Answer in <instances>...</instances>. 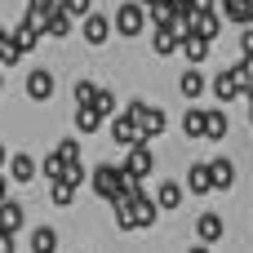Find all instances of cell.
<instances>
[{
  "label": "cell",
  "instance_id": "cell-1",
  "mask_svg": "<svg viewBox=\"0 0 253 253\" xmlns=\"http://www.w3.org/2000/svg\"><path fill=\"white\" fill-rule=\"evenodd\" d=\"M89 182H93V196H102V200L111 205V200H120V196H125L129 173H125V165H98V169L89 173Z\"/></svg>",
  "mask_w": 253,
  "mask_h": 253
},
{
  "label": "cell",
  "instance_id": "cell-2",
  "mask_svg": "<svg viewBox=\"0 0 253 253\" xmlns=\"http://www.w3.org/2000/svg\"><path fill=\"white\" fill-rule=\"evenodd\" d=\"M147 22H151V18H147V4H142V0H125V4L111 13V27H116L125 40H133V36H138Z\"/></svg>",
  "mask_w": 253,
  "mask_h": 253
},
{
  "label": "cell",
  "instance_id": "cell-3",
  "mask_svg": "<svg viewBox=\"0 0 253 253\" xmlns=\"http://www.w3.org/2000/svg\"><path fill=\"white\" fill-rule=\"evenodd\" d=\"M9 36H13V44H18L22 58L36 53V44H40V36H44V13H31V9H27V18H18V27H13Z\"/></svg>",
  "mask_w": 253,
  "mask_h": 253
},
{
  "label": "cell",
  "instance_id": "cell-4",
  "mask_svg": "<svg viewBox=\"0 0 253 253\" xmlns=\"http://www.w3.org/2000/svg\"><path fill=\"white\" fill-rule=\"evenodd\" d=\"M125 116L129 120H138V129H142V138L151 142L156 133H165V107H147V102H125Z\"/></svg>",
  "mask_w": 253,
  "mask_h": 253
},
{
  "label": "cell",
  "instance_id": "cell-5",
  "mask_svg": "<svg viewBox=\"0 0 253 253\" xmlns=\"http://www.w3.org/2000/svg\"><path fill=\"white\" fill-rule=\"evenodd\" d=\"M111 138H116V147H125V151L147 142V138H142V129H138V120H129L125 111H116V116H111Z\"/></svg>",
  "mask_w": 253,
  "mask_h": 253
},
{
  "label": "cell",
  "instance_id": "cell-6",
  "mask_svg": "<svg viewBox=\"0 0 253 253\" xmlns=\"http://www.w3.org/2000/svg\"><path fill=\"white\" fill-rule=\"evenodd\" d=\"M209 44H213V40H205V36H196L191 27H187V31H178V53H182V58H187L191 67H200V62L209 58Z\"/></svg>",
  "mask_w": 253,
  "mask_h": 253
},
{
  "label": "cell",
  "instance_id": "cell-7",
  "mask_svg": "<svg viewBox=\"0 0 253 253\" xmlns=\"http://www.w3.org/2000/svg\"><path fill=\"white\" fill-rule=\"evenodd\" d=\"M209 89H213V98H218V102H236V98L245 93V76H240V71L231 67V71L213 76V80H209Z\"/></svg>",
  "mask_w": 253,
  "mask_h": 253
},
{
  "label": "cell",
  "instance_id": "cell-8",
  "mask_svg": "<svg viewBox=\"0 0 253 253\" xmlns=\"http://www.w3.org/2000/svg\"><path fill=\"white\" fill-rule=\"evenodd\" d=\"M151 169H156V156H151V147L142 142V147H129V156H125V173L129 178H151Z\"/></svg>",
  "mask_w": 253,
  "mask_h": 253
},
{
  "label": "cell",
  "instance_id": "cell-9",
  "mask_svg": "<svg viewBox=\"0 0 253 253\" xmlns=\"http://www.w3.org/2000/svg\"><path fill=\"white\" fill-rule=\"evenodd\" d=\"M129 200H133V231H147V227L160 218V205H156V196L138 191V196H129Z\"/></svg>",
  "mask_w": 253,
  "mask_h": 253
},
{
  "label": "cell",
  "instance_id": "cell-10",
  "mask_svg": "<svg viewBox=\"0 0 253 253\" xmlns=\"http://www.w3.org/2000/svg\"><path fill=\"white\" fill-rule=\"evenodd\" d=\"M116 27H111V18H102V13H84V22H80V36L89 40V44H107V36H111Z\"/></svg>",
  "mask_w": 253,
  "mask_h": 253
},
{
  "label": "cell",
  "instance_id": "cell-11",
  "mask_svg": "<svg viewBox=\"0 0 253 253\" xmlns=\"http://www.w3.org/2000/svg\"><path fill=\"white\" fill-rule=\"evenodd\" d=\"M27 98H31V102H49V98H53V71L36 67V71L27 76Z\"/></svg>",
  "mask_w": 253,
  "mask_h": 253
},
{
  "label": "cell",
  "instance_id": "cell-12",
  "mask_svg": "<svg viewBox=\"0 0 253 253\" xmlns=\"http://www.w3.org/2000/svg\"><path fill=\"white\" fill-rule=\"evenodd\" d=\"M187 191H191V196H209V191H213V173H209V160H196V165L187 169Z\"/></svg>",
  "mask_w": 253,
  "mask_h": 253
},
{
  "label": "cell",
  "instance_id": "cell-13",
  "mask_svg": "<svg viewBox=\"0 0 253 253\" xmlns=\"http://www.w3.org/2000/svg\"><path fill=\"white\" fill-rule=\"evenodd\" d=\"M222 240V218L218 213H200L196 218V245H218Z\"/></svg>",
  "mask_w": 253,
  "mask_h": 253
},
{
  "label": "cell",
  "instance_id": "cell-14",
  "mask_svg": "<svg viewBox=\"0 0 253 253\" xmlns=\"http://www.w3.org/2000/svg\"><path fill=\"white\" fill-rule=\"evenodd\" d=\"M191 31H196V36H205V40H218V31H222V18H218L213 9H196V18H191Z\"/></svg>",
  "mask_w": 253,
  "mask_h": 253
},
{
  "label": "cell",
  "instance_id": "cell-15",
  "mask_svg": "<svg viewBox=\"0 0 253 253\" xmlns=\"http://www.w3.org/2000/svg\"><path fill=\"white\" fill-rule=\"evenodd\" d=\"M36 173H40V165H36L31 156H22V151H18V156H9V182H18V187H22V182H31Z\"/></svg>",
  "mask_w": 253,
  "mask_h": 253
},
{
  "label": "cell",
  "instance_id": "cell-16",
  "mask_svg": "<svg viewBox=\"0 0 253 253\" xmlns=\"http://www.w3.org/2000/svg\"><path fill=\"white\" fill-rule=\"evenodd\" d=\"M44 36H53V40H62V36H71V13H67L62 4L44 13Z\"/></svg>",
  "mask_w": 253,
  "mask_h": 253
},
{
  "label": "cell",
  "instance_id": "cell-17",
  "mask_svg": "<svg viewBox=\"0 0 253 253\" xmlns=\"http://www.w3.org/2000/svg\"><path fill=\"white\" fill-rule=\"evenodd\" d=\"M151 49H156L160 58L178 53V22H169V27H156V36H151Z\"/></svg>",
  "mask_w": 253,
  "mask_h": 253
},
{
  "label": "cell",
  "instance_id": "cell-18",
  "mask_svg": "<svg viewBox=\"0 0 253 253\" xmlns=\"http://www.w3.org/2000/svg\"><path fill=\"white\" fill-rule=\"evenodd\" d=\"M231 133V116L222 111V107H213L209 116H205V138H213V142H222Z\"/></svg>",
  "mask_w": 253,
  "mask_h": 253
},
{
  "label": "cell",
  "instance_id": "cell-19",
  "mask_svg": "<svg viewBox=\"0 0 253 253\" xmlns=\"http://www.w3.org/2000/svg\"><path fill=\"white\" fill-rule=\"evenodd\" d=\"M209 173H213V191H227V187H236V165H231V160L213 156V160H209Z\"/></svg>",
  "mask_w": 253,
  "mask_h": 253
},
{
  "label": "cell",
  "instance_id": "cell-20",
  "mask_svg": "<svg viewBox=\"0 0 253 253\" xmlns=\"http://www.w3.org/2000/svg\"><path fill=\"white\" fill-rule=\"evenodd\" d=\"M205 89H209V80H205V71H200V67L182 71V80H178V93H182V98H200Z\"/></svg>",
  "mask_w": 253,
  "mask_h": 253
},
{
  "label": "cell",
  "instance_id": "cell-21",
  "mask_svg": "<svg viewBox=\"0 0 253 253\" xmlns=\"http://www.w3.org/2000/svg\"><path fill=\"white\" fill-rule=\"evenodd\" d=\"M182 196H187V191H182V182L165 178V182H160V191H156V205H160V209H178V205H182Z\"/></svg>",
  "mask_w": 253,
  "mask_h": 253
},
{
  "label": "cell",
  "instance_id": "cell-22",
  "mask_svg": "<svg viewBox=\"0 0 253 253\" xmlns=\"http://www.w3.org/2000/svg\"><path fill=\"white\" fill-rule=\"evenodd\" d=\"M22 222H27L22 205H18V200H4V205H0V227H4V231H22Z\"/></svg>",
  "mask_w": 253,
  "mask_h": 253
},
{
  "label": "cell",
  "instance_id": "cell-23",
  "mask_svg": "<svg viewBox=\"0 0 253 253\" xmlns=\"http://www.w3.org/2000/svg\"><path fill=\"white\" fill-rule=\"evenodd\" d=\"M31 253H58V231L53 227H36L31 231Z\"/></svg>",
  "mask_w": 253,
  "mask_h": 253
},
{
  "label": "cell",
  "instance_id": "cell-24",
  "mask_svg": "<svg viewBox=\"0 0 253 253\" xmlns=\"http://www.w3.org/2000/svg\"><path fill=\"white\" fill-rule=\"evenodd\" d=\"M111 213H116V227H120V231H133V200H129V196L111 200Z\"/></svg>",
  "mask_w": 253,
  "mask_h": 253
},
{
  "label": "cell",
  "instance_id": "cell-25",
  "mask_svg": "<svg viewBox=\"0 0 253 253\" xmlns=\"http://www.w3.org/2000/svg\"><path fill=\"white\" fill-rule=\"evenodd\" d=\"M98 125H102V116L93 107H76V133H98Z\"/></svg>",
  "mask_w": 253,
  "mask_h": 253
},
{
  "label": "cell",
  "instance_id": "cell-26",
  "mask_svg": "<svg viewBox=\"0 0 253 253\" xmlns=\"http://www.w3.org/2000/svg\"><path fill=\"white\" fill-rule=\"evenodd\" d=\"M205 116H209V111H200V107H191V111L182 116V129H187V138H205Z\"/></svg>",
  "mask_w": 253,
  "mask_h": 253
},
{
  "label": "cell",
  "instance_id": "cell-27",
  "mask_svg": "<svg viewBox=\"0 0 253 253\" xmlns=\"http://www.w3.org/2000/svg\"><path fill=\"white\" fill-rule=\"evenodd\" d=\"M84 178H89V169H84L80 160H67V165H62V173H58V182H67V187H80Z\"/></svg>",
  "mask_w": 253,
  "mask_h": 253
},
{
  "label": "cell",
  "instance_id": "cell-28",
  "mask_svg": "<svg viewBox=\"0 0 253 253\" xmlns=\"http://www.w3.org/2000/svg\"><path fill=\"white\" fill-rule=\"evenodd\" d=\"M89 107H93V111H98V116L107 120V116H116V93H111V89H98Z\"/></svg>",
  "mask_w": 253,
  "mask_h": 253
},
{
  "label": "cell",
  "instance_id": "cell-29",
  "mask_svg": "<svg viewBox=\"0 0 253 253\" xmlns=\"http://www.w3.org/2000/svg\"><path fill=\"white\" fill-rule=\"evenodd\" d=\"M18 58H22V53H18V44H13V36H9V31L0 27V67H13Z\"/></svg>",
  "mask_w": 253,
  "mask_h": 253
},
{
  "label": "cell",
  "instance_id": "cell-30",
  "mask_svg": "<svg viewBox=\"0 0 253 253\" xmlns=\"http://www.w3.org/2000/svg\"><path fill=\"white\" fill-rule=\"evenodd\" d=\"M49 200H53V205H62V209H67V205H71V200H76V187H67V182H49Z\"/></svg>",
  "mask_w": 253,
  "mask_h": 253
},
{
  "label": "cell",
  "instance_id": "cell-31",
  "mask_svg": "<svg viewBox=\"0 0 253 253\" xmlns=\"http://www.w3.org/2000/svg\"><path fill=\"white\" fill-rule=\"evenodd\" d=\"M53 156H58L62 165H67V160H80V142H76V138H62V142L53 147Z\"/></svg>",
  "mask_w": 253,
  "mask_h": 253
},
{
  "label": "cell",
  "instance_id": "cell-32",
  "mask_svg": "<svg viewBox=\"0 0 253 253\" xmlns=\"http://www.w3.org/2000/svg\"><path fill=\"white\" fill-rule=\"evenodd\" d=\"M40 173H44V178H49V182H58V173H62V160H58V156H53V151H49V156H44V160H40Z\"/></svg>",
  "mask_w": 253,
  "mask_h": 253
},
{
  "label": "cell",
  "instance_id": "cell-33",
  "mask_svg": "<svg viewBox=\"0 0 253 253\" xmlns=\"http://www.w3.org/2000/svg\"><path fill=\"white\" fill-rule=\"evenodd\" d=\"M93 93H98V84L80 80V84H76V107H89V102H93Z\"/></svg>",
  "mask_w": 253,
  "mask_h": 253
},
{
  "label": "cell",
  "instance_id": "cell-34",
  "mask_svg": "<svg viewBox=\"0 0 253 253\" xmlns=\"http://www.w3.org/2000/svg\"><path fill=\"white\" fill-rule=\"evenodd\" d=\"M58 4H62V9H67L71 18H84V13L93 9V0H58Z\"/></svg>",
  "mask_w": 253,
  "mask_h": 253
},
{
  "label": "cell",
  "instance_id": "cell-35",
  "mask_svg": "<svg viewBox=\"0 0 253 253\" xmlns=\"http://www.w3.org/2000/svg\"><path fill=\"white\" fill-rule=\"evenodd\" d=\"M18 249V231H4L0 227V253H13Z\"/></svg>",
  "mask_w": 253,
  "mask_h": 253
},
{
  "label": "cell",
  "instance_id": "cell-36",
  "mask_svg": "<svg viewBox=\"0 0 253 253\" xmlns=\"http://www.w3.org/2000/svg\"><path fill=\"white\" fill-rule=\"evenodd\" d=\"M49 9H58V0H31V13H49Z\"/></svg>",
  "mask_w": 253,
  "mask_h": 253
},
{
  "label": "cell",
  "instance_id": "cell-37",
  "mask_svg": "<svg viewBox=\"0 0 253 253\" xmlns=\"http://www.w3.org/2000/svg\"><path fill=\"white\" fill-rule=\"evenodd\" d=\"M240 44H245V53H253V22L245 27V40H240Z\"/></svg>",
  "mask_w": 253,
  "mask_h": 253
},
{
  "label": "cell",
  "instance_id": "cell-38",
  "mask_svg": "<svg viewBox=\"0 0 253 253\" xmlns=\"http://www.w3.org/2000/svg\"><path fill=\"white\" fill-rule=\"evenodd\" d=\"M4 191H9V178H0V205H4V200H9V196H4Z\"/></svg>",
  "mask_w": 253,
  "mask_h": 253
},
{
  "label": "cell",
  "instance_id": "cell-39",
  "mask_svg": "<svg viewBox=\"0 0 253 253\" xmlns=\"http://www.w3.org/2000/svg\"><path fill=\"white\" fill-rule=\"evenodd\" d=\"M187 253H209V245H191V249H187Z\"/></svg>",
  "mask_w": 253,
  "mask_h": 253
},
{
  "label": "cell",
  "instance_id": "cell-40",
  "mask_svg": "<svg viewBox=\"0 0 253 253\" xmlns=\"http://www.w3.org/2000/svg\"><path fill=\"white\" fill-rule=\"evenodd\" d=\"M249 125H253V98H249Z\"/></svg>",
  "mask_w": 253,
  "mask_h": 253
},
{
  "label": "cell",
  "instance_id": "cell-41",
  "mask_svg": "<svg viewBox=\"0 0 253 253\" xmlns=\"http://www.w3.org/2000/svg\"><path fill=\"white\" fill-rule=\"evenodd\" d=\"M0 165H9V160H4V147H0Z\"/></svg>",
  "mask_w": 253,
  "mask_h": 253
},
{
  "label": "cell",
  "instance_id": "cell-42",
  "mask_svg": "<svg viewBox=\"0 0 253 253\" xmlns=\"http://www.w3.org/2000/svg\"><path fill=\"white\" fill-rule=\"evenodd\" d=\"M0 93H4V76H0Z\"/></svg>",
  "mask_w": 253,
  "mask_h": 253
},
{
  "label": "cell",
  "instance_id": "cell-43",
  "mask_svg": "<svg viewBox=\"0 0 253 253\" xmlns=\"http://www.w3.org/2000/svg\"><path fill=\"white\" fill-rule=\"evenodd\" d=\"M142 4H147V9H151V4H156V0H142Z\"/></svg>",
  "mask_w": 253,
  "mask_h": 253
}]
</instances>
